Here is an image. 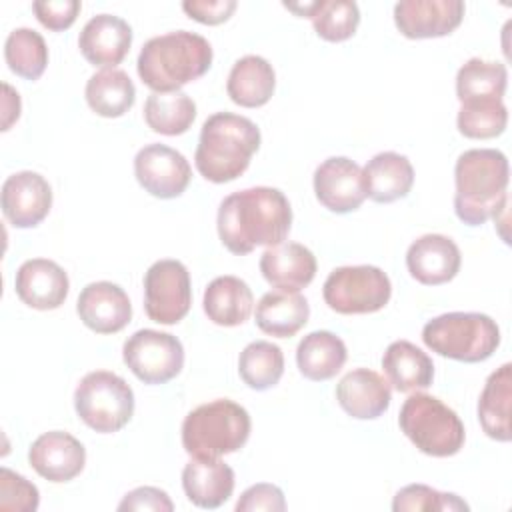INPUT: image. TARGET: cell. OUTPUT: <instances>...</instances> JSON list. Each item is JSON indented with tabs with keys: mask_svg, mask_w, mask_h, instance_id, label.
<instances>
[{
	"mask_svg": "<svg viewBox=\"0 0 512 512\" xmlns=\"http://www.w3.org/2000/svg\"><path fill=\"white\" fill-rule=\"evenodd\" d=\"M366 198L378 204H390L406 198L414 184V168L404 154L380 152L368 160L362 170Z\"/></svg>",
	"mask_w": 512,
	"mask_h": 512,
	"instance_id": "24",
	"label": "cell"
},
{
	"mask_svg": "<svg viewBox=\"0 0 512 512\" xmlns=\"http://www.w3.org/2000/svg\"><path fill=\"white\" fill-rule=\"evenodd\" d=\"M238 374L248 388L258 392L276 386L284 374V354L280 346L266 340L250 342L240 352Z\"/></svg>",
	"mask_w": 512,
	"mask_h": 512,
	"instance_id": "35",
	"label": "cell"
},
{
	"mask_svg": "<svg viewBox=\"0 0 512 512\" xmlns=\"http://www.w3.org/2000/svg\"><path fill=\"white\" fill-rule=\"evenodd\" d=\"M462 18V0H402L394 6L396 28L412 40L446 36L460 26Z\"/></svg>",
	"mask_w": 512,
	"mask_h": 512,
	"instance_id": "15",
	"label": "cell"
},
{
	"mask_svg": "<svg viewBox=\"0 0 512 512\" xmlns=\"http://www.w3.org/2000/svg\"><path fill=\"white\" fill-rule=\"evenodd\" d=\"M288 10L308 16L316 34L326 42H344L354 36L360 24L358 4L352 0H320L304 6L284 4Z\"/></svg>",
	"mask_w": 512,
	"mask_h": 512,
	"instance_id": "32",
	"label": "cell"
},
{
	"mask_svg": "<svg viewBox=\"0 0 512 512\" xmlns=\"http://www.w3.org/2000/svg\"><path fill=\"white\" fill-rule=\"evenodd\" d=\"M284 512L286 510V498L284 492L276 484L260 482L250 488H246L238 502H236V512Z\"/></svg>",
	"mask_w": 512,
	"mask_h": 512,
	"instance_id": "41",
	"label": "cell"
},
{
	"mask_svg": "<svg viewBox=\"0 0 512 512\" xmlns=\"http://www.w3.org/2000/svg\"><path fill=\"white\" fill-rule=\"evenodd\" d=\"M398 426L422 454L434 458L458 454L466 438L460 416L440 398L424 392H414L404 400Z\"/></svg>",
	"mask_w": 512,
	"mask_h": 512,
	"instance_id": "7",
	"label": "cell"
},
{
	"mask_svg": "<svg viewBox=\"0 0 512 512\" xmlns=\"http://www.w3.org/2000/svg\"><path fill=\"white\" fill-rule=\"evenodd\" d=\"M80 8L82 4L78 0H36L32 4L38 22L52 32L70 28L78 18Z\"/></svg>",
	"mask_w": 512,
	"mask_h": 512,
	"instance_id": "40",
	"label": "cell"
},
{
	"mask_svg": "<svg viewBox=\"0 0 512 512\" xmlns=\"http://www.w3.org/2000/svg\"><path fill=\"white\" fill-rule=\"evenodd\" d=\"M182 488L194 506L220 508L234 492V470L220 458H192L182 470Z\"/></svg>",
	"mask_w": 512,
	"mask_h": 512,
	"instance_id": "23",
	"label": "cell"
},
{
	"mask_svg": "<svg viewBox=\"0 0 512 512\" xmlns=\"http://www.w3.org/2000/svg\"><path fill=\"white\" fill-rule=\"evenodd\" d=\"M218 236L238 256L256 246H276L292 226V208L286 194L270 186H254L226 196L218 208Z\"/></svg>",
	"mask_w": 512,
	"mask_h": 512,
	"instance_id": "1",
	"label": "cell"
},
{
	"mask_svg": "<svg viewBox=\"0 0 512 512\" xmlns=\"http://www.w3.org/2000/svg\"><path fill=\"white\" fill-rule=\"evenodd\" d=\"M322 296L338 314H372L388 304L392 284L378 266H340L328 274Z\"/></svg>",
	"mask_w": 512,
	"mask_h": 512,
	"instance_id": "9",
	"label": "cell"
},
{
	"mask_svg": "<svg viewBox=\"0 0 512 512\" xmlns=\"http://www.w3.org/2000/svg\"><path fill=\"white\" fill-rule=\"evenodd\" d=\"M134 176L148 194L170 200L188 188L192 168L178 150L166 144H148L134 158Z\"/></svg>",
	"mask_w": 512,
	"mask_h": 512,
	"instance_id": "12",
	"label": "cell"
},
{
	"mask_svg": "<svg viewBox=\"0 0 512 512\" xmlns=\"http://www.w3.org/2000/svg\"><path fill=\"white\" fill-rule=\"evenodd\" d=\"M192 306L190 272L180 260H158L144 274V310L152 322L178 324Z\"/></svg>",
	"mask_w": 512,
	"mask_h": 512,
	"instance_id": "11",
	"label": "cell"
},
{
	"mask_svg": "<svg viewBox=\"0 0 512 512\" xmlns=\"http://www.w3.org/2000/svg\"><path fill=\"white\" fill-rule=\"evenodd\" d=\"M348 350L340 336L328 330L306 334L296 348V364L304 378L324 382L334 378L346 364Z\"/></svg>",
	"mask_w": 512,
	"mask_h": 512,
	"instance_id": "30",
	"label": "cell"
},
{
	"mask_svg": "<svg viewBox=\"0 0 512 512\" xmlns=\"http://www.w3.org/2000/svg\"><path fill=\"white\" fill-rule=\"evenodd\" d=\"M84 94L88 106L104 118L124 116L136 100L134 82L120 68H104L92 74L86 82Z\"/></svg>",
	"mask_w": 512,
	"mask_h": 512,
	"instance_id": "31",
	"label": "cell"
},
{
	"mask_svg": "<svg viewBox=\"0 0 512 512\" xmlns=\"http://www.w3.org/2000/svg\"><path fill=\"white\" fill-rule=\"evenodd\" d=\"M314 192L330 212H354L366 200L362 168L346 156L326 158L314 172Z\"/></svg>",
	"mask_w": 512,
	"mask_h": 512,
	"instance_id": "13",
	"label": "cell"
},
{
	"mask_svg": "<svg viewBox=\"0 0 512 512\" xmlns=\"http://www.w3.org/2000/svg\"><path fill=\"white\" fill-rule=\"evenodd\" d=\"M18 298L36 310H56L64 304L70 280L60 264L48 258L26 260L14 278Z\"/></svg>",
	"mask_w": 512,
	"mask_h": 512,
	"instance_id": "19",
	"label": "cell"
},
{
	"mask_svg": "<svg viewBox=\"0 0 512 512\" xmlns=\"http://www.w3.org/2000/svg\"><path fill=\"white\" fill-rule=\"evenodd\" d=\"M212 66L210 42L188 30H176L150 38L136 60L140 80L152 92H178L204 76Z\"/></svg>",
	"mask_w": 512,
	"mask_h": 512,
	"instance_id": "3",
	"label": "cell"
},
{
	"mask_svg": "<svg viewBox=\"0 0 512 512\" xmlns=\"http://www.w3.org/2000/svg\"><path fill=\"white\" fill-rule=\"evenodd\" d=\"M260 148L258 126L240 114L216 112L202 124L194 164L214 184L236 180Z\"/></svg>",
	"mask_w": 512,
	"mask_h": 512,
	"instance_id": "4",
	"label": "cell"
},
{
	"mask_svg": "<svg viewBox=\"0 0 512 512\" xmlns=\"http://www.w3.org/2000/svg\"><path fill=\"white\" fill-rule=\"evenodd\" d=\"M4 58L16 76L38 80L48 66V46L36 30L16 28L6 38Z\"/></svg>",
	"mask_w": 512,
	"mask_h": 512,
	"instance_id": "36",
	"label": "cell"
},
{
	"mask_svg": "<svg viewBox=\"0 0 512 512\" xmlns=\"http://www.w3.org/2000/svg\"><path fill=\"white\" fill-rule=\"evenodd\" d=\"M510 402H512V364L506 362L488 378L478 398V420L488 438L510 442Z\"/></svg>",
	"mask_w": 512,
	"mask_h": 512,
	"instance_id": "25",
	"label": "cell"
},
{
	"mask_svg": "<svg viewBox=\"0 0 512 512\" xmlns=\"http://www.w3.org/2000/svg\"><path fill=\"white\" fill-rule=\"evenodd\" d=\"M462 264L460 248L444 234H424L416 238L406 252L410 276L424 286L450 282Z\"/></svg>",
	"mask_w": 512,
	"mask_h": 512,
	"instance_id": "18",
	"label": "cell"
},
{
	"mask_svg": "<svg viewBox=\"0 0 512 512\" xmlns=\"http://www.w3.org/2000/svg\"><path fill=\"white\" fill-rule=\"evenodd\" d=\"M256 326L276 338H290L300 332L310 316L308 300L298 292L272 290L256 304Z\"/></svg>",
	"mask_w": 512,
	"mask_h": 512,
	"instance_id": "28",
	"label": "cell"
},
{
	"mask_svg": "<svg viewBox=\"0 0 512 512\" xmlns=\"http://www.w3.org/2000/svg\"><path fill=\"white\" fill-rule=\"evenodd\" d=\"M382 370L388 384L398 392L424 390L434 380L432 358L408 340L392 342L382 356Z\"/></svg>",
	"mask_w": 512,
	"mask_h": 512,
	"instance_id": "27",
	"label": "cell"
},
{
	"mask_svg": "<svg viewBox=\"0 0 512 512\" xmlns=\"http://www.w3.org/2000/svg\"><path fill=\"white\" fill-rule=\"evenodd\" d=\"M2 88H4V120H2V130H8L12 126V122H16L18 116H20V96L8 84H4Z\"/></svg>",
	"mask_w": 512,
	"mask_h": 512,
	"instance_id": "44",
	"label": "cell"
},
{
	"mask_svg": "<svg viewBox=\"0 0 512 512\" xmlns=\"http://www.w3.org/2000/svg\"><path fill=\"white\" fill-rule=\"evenodd\" d=\"M236 0H186L182 2V10L188 14V18L206 24V26H216L226 22L234 10H236Z\"/></svg>",
	"mask_w": 512,
	"mask_h": 512,
	"instance_id": "42",
	"label": "cell"
},
{
	"mask_svg": "<svg viewBox=\"0 0 512 512\" xmlns=\"http://www.w3.org/2000/svg\"><path fill=\"white\" fill-rule=\"evenodd\" d=\"M208 320L218 326L244 324L254 308V296L250 286L236 276H218L206 290L202 300Z\"/></svg>",
	"mask_w": 512,
	"mask_h": 512,
	"instance_id": "29",
	"label": "cell"
},
{
	"mask_svg": "<svg viewBox=\"0 0 512 512\" xmlns=\"http://www.w3.org/2000/svg\"><path fill=\"white\" fill-rule=\"evenodd\" d=\"M394 512H408V510H438V512H454V510H468V504L460 500L456 494L440 492L426 484H408L400 488L392 500Z\"/></svg>",
	"mask_w": 512,
	"mask_h": 512,
	"instance_id": "38",
	"label": "cell"
},
{
	"mask_svg": "<svg viewBox=\"0 0 512 512\" xmlns=\"http://www.w3.org/2000/svg\"><path fill=\"white\" fill-rule=\"evenodd\" d=\"M78 418L100 434L122 430L134 414V392L130 384L108 370L88 372L74 390Z\"/></svg>",
	"mask_w": 512,
	"mask_h": 512,
	"instance_id": "8",
	"label": "cell"
},
{
	"mask_svg": "<svg viewBox=\"0 0 512 512\" xmlns=\"http://www.w3.org/2000/svg\"><path fill=\"white\" fill-rule=\"evenodd\" d=\"M250 414L228 398L200 404L182 422V446L192 458H220L238 452L250 436Z\"/></svg>",
	"mask_w": 512,
	"mask_h": 512,
	"instance_id": "5",
	"label": "cell"
},
{
	"mask_svg": "<svg viewBox=\"0 0 512 512\" xmlns=\"http://www.w3.org/2000/svg\"><path fill=\"white\" fill-rule=\"evenodd\" d=\"M76 312L86 328L96 334H116L128 326L132 318V304L124 288L100 280L82 288Z\"/></svg>",
	"mask_w": 512,
	"mask_h": 512,
	"instance_id": "17",
	"label": "cell"
},
{
	"mask_svg": "<svg viewBox=\"0 0 512 512\" xmlns=\"http://www.w3.org/2000/svg\"><path fill=\"white\" fill-rule=\"evenodd\" d=\"M0 202L4 218L12 226L34 228L52 208V188L42 174L22 170L4 180Z\"/></svg>",
	"mask_w": 512,
	"mask_h": 512,
	"instance_id": "14",
	"label": "cell"
},
{
	"mask_svg": "<svg viewBox=\"0 0 512 512\" xmlns=\"http://www.w3.org/2000/svg\"><path fill=\"white\" fill-rule=\"evenodd\" d=\"M118 510H134V512H142V510H152V512H172L174 504L170 500V496L154 486H140L130 490L122 502L118 504Z\"/></svg>",
	"mask_w": 512,
	"mask_h": 512,
	"instance_id": "43",
	"label": "cell"
},
{
	"mask_svg": "<svg viewBox=\"0 0 512 512\" xmlns=\"http://www.w3.org/2000/svg\"><path fill=\"white\" fill-rule=\"evenodd\" d=\"M508 84V70L502 62L470 58L456 74V96L462 102L502 100Z\"/></svg>",
	"mask_w": 512,
	"mask_h": 512,
	"instance_id": "33",
	"label": "cell"
},
{
	"mask_svg": "<svg viewBox=\"0 0 512 512\" xmlns=\"http://www.w3.org/2000/svg\"><path fill=\"white\" fill-rule=\"evenodd\" d=\"M40 504L38 488L24 476L0 468V510L34 512Z\"/></svg>",
	"mask_w": 512,
	"mask_h": 512,
	"instance_id": "39",
	"label": "cell"
},
{
	"mask_svg": "<svg viewBox=\"0 0 512 512\" xmlns=\"http://www.w3.org/2000/svg\"><path fill=\"white\" fill-rule=\"evenodd\" d=\"M124 364L144 384H166L184 366L182 342L160 330H138L122 346Z\"/></svg>",
	"mask_w": 512,
	"mask_h": 512,
	"instance_id": "10",
	"label": "cell"
},
{
	"mask_svg": "<svg viewBox=\"0 0 512 512\" xmlns=\"http://www.w3.org/2000/svg\"><path fill=\"white\" fill-rule=\"evenodd\" d=\"M508 110L502 100L462 102L456 118L458 132L472 140L496 138L506 130Z\"/></svg>",
	"mask_w": 512,
	"mask_h": 512,
	"instance_id": "37",
	"label": "cell"
},
{
	"mask_svg": "<svg viewBox=\"0 0 512 512\" xmlns=\"http://www.w3.org/2000/svg\"><path fill=\"white\" fill-rule=\"evenodd\" d=\"M260 272L276 290L300 292L316 276V256L298 242H280L264 250Z\"/></svg>",
	"mask_w": 512,
	"mask_h": 512,
	"instance_id": "22",
	"label": "cell"
},
{
	"mask_svg": "<svg viewBox=\"0 0 512 512\" xmlns=\"http://www.w3.org/2000/svg\"><path fill=\"white\" fill-rule=\"evenodd\" d=\"M28 462L48 482H70L84 470L86 448L72 434L52 430L32 442Z\"/></svg>",
	"mask_w": 512,
	"mask_h": 512,
	"instance_id": "16",
	"label": "cell"
},
{
	"mask_svg": "<svg viewBox=\"0 0 512 512\" xmlns=\"http://www.w3.org/2000/svg\"><path fill=\"white\" fill-rule=\"evenodd\" d=\"M336 400L348 416L374 420L388 410L392 392L384 376L368 368H356L344 374L338 382Z\"/></svg>",
	"mask_w": 512,
	"mask_h": 512,
	"instance_id": "21",
	"label": "cell"
},
{
	"mask_svg": "<svg viewBox=\"0 0 512 512\" xmlns=\"http://www.w3.org/2000/svg\"><path fill=\"white\" fill-rule=\"evenodd\" d=\"M510 168L504 152L472 148L454 166V212L468 226H480L506 208Z\"/></svg>",
	"mask_w": 512,
	"mask_h": 512,
	"instance_id": "2",
	"label": "cell"
},
{
	"mask_svg": "<svg viewBox=\"0 0 512 512\" xmlns=\"http://www.w3.org/2000/svg\"><path fill=\"white\" fill-rule=\"evenodd\" d=\"M276 88V74L272 64L256 54L242 56L234 62L226 92L230 100L242 108H260L264 106Z\"/></svg>",
	"mask_w": 512,
	"mask_h": 512,
	"instance_id": "26",
	"label": "cell"
},
{
	"mask_svg": "<svg viewBox=\"0 0 512 512\" xmlns=\"http://www.w3.org/2000/svg\"><path fill=\"white\" fill-rule=\"evenodd\" d=\"M422 342L442 358L474 364L496 352L500 328L488 314L448 312L424 324Z\"/></svg>",
	"mask_w": 512,
	"mask_h": 512,
	"instance_id": "6",
	"label": "cell"
},
{
	"mask_svg": "<svg viewBox=\"0 0 512 512\" xmlns=\"http://www.w3.org/2000/svg\"><path fill=\"white\" fill-rule=\"evenodd\" d=\"M132 46L130 24L114 14L92 16L78 36V48L92 66L116 68Z\"/></svg>",
	"mask_w": 512,
	"mask_h": 512,
	"instance_id": "20",
	"label": "cell"
},
{
	"mask_svg": "<svg viewBox=\"0 0 512 512\" xmlns=\"http://www.w3.org/2000/svg\"><path fill=\"white\" fill-rule=\"evenodd\" d=\"M196 118L194 100L178 90V92H152L144 102V120L148 128L164 136L184 134Z\"/></svg>",
	"mask_w": 512,
	"mask_h": 512,
	"instance_id": "34",
	"label": "cell"
}]
</instances>
